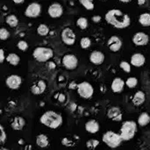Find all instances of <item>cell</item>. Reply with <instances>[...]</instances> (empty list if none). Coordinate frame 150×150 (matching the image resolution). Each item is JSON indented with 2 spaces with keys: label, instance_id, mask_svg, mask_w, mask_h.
Wrapping results in <instances>:
<instances>
[{
  "label": "cell",
  "instance_id": "obj_1",
  "mask_svg": "<svg viewBox=\"0 0 150 150\" xmlns=\"http://www.w3.org/2000/svg\"><path fill=\"white\" fill-rule=\"evenodd\" d=\"M105 20L115 28H127L131 24L130 17L119 9H112L106 12Z\"/></svg>",
  "mask_w": 150,
  "mask_h": 150
},
{
  "label": "cell",
  "instance_id": "obj_2",
  "mask_svg": "<svg viewBox=\"0 0 150 150\" xmlns=\"http://www.w3.org/2000/svg\"><path fill=\"white\" fill-rule=\"evenodd\" d=\"M40 121L42 125L51 129H56L60 127L63 122L61 114L55 112L54 111H47L40 118Z\"/></svg>",
  "mask_w": 150,
  "mask_h": 150
},
{
  "label": "cell",
  "instance_id": "obj_3",
  "mask_svg": "<svg viewBox=\"0 0 150 150\" xmlns=\"http://www.w3.org/2000/svg\"><path fill=\"white\" fill-rule=\"evenodd\" d=\"M136 132H137L136 123L133 120H127V121L123 122V124L120 127V134L123 141L127 142V141L132 140L134 137Z\"/></svg>",
  "mask_w": 150,
  "mask_h": 150
},
{
  "label": "cell",
  "instance_id": "obj_4",
  "mask_svg": "<svg viewBox=\"0 0 150 150\" xmlns=\"http://www.w3.org/2000/svg\"><path fill=\"white\" fill-rule=\"evenodd\" d=\"M33 56L38 62H47L54 56V51L50 47H38L33 50Z\"/></svg>",
  "mask_w": 150,
  "mask_h": 150
},
{
  "label": "cell",
  "instance_id": "obj_5",
  "mask_svg": "<svg viewBox=\"0 0 150 150\" xmlns=\"http://www.w3.org/2000/svg\"><path fill=\"white\" fill-rule=\"evenodd\" d=\"M122 141L123 140L120 134L112 131H107L103 135V142L111 149H116L120 147Z\"/></svg>",
  "mask_w": 150,
  "mask_h": 150
},
{
  "label": "cell",
  "instance_id": "obj_6",
  "mask_svg": "<svg viewBox=\"0 0 150 150\" xmlns=\"http://www.w3.org/2000/svg\"><path fill=\"white\" fill-rule=\"evenodd\" d=\"M76 91H77L78 95L82 98H84V99L91 98L94 94L93 86L88 82H82V83H78Z\"/></svg>",
  "mask_w": 150,
  "mask_h": 150
},
{
  "label": "cell",
  "instance_id": "obj_7",
  "mask_svg": "<svg viewBox=\"0 0 150 150\" xmlns=\"http://www.w3.org/2000/svg\"><path fill=\"white\" fill-rule=\"evenodd\" d=\"M62 65L68 70L76 69L78 65V59L73 54H67L62 57Z\"/></svg>",
  "mask_w": 150,
  "mask_h": 150
},
{
  "label": "cell",
  "instance_id": "obj_8",
  "mask_svg": "<svg viewBox=\"0 0 150 150\" xmlns=\"http://www.w3.org/2000/svg\"><path fill=\"white\" fill-rule=\"evenodd\" d=\"M62 40L64 44L68 46H72L76 42V34L72 29L66 27L62 32Z\"/></svg>",
  "mask_w": 150,
  "mask_h": 150
},
{
  "label": "cell",
  "instance_id": "obj_9",
  "mask_svg": "<svg viewBox=\"0 0 150 150\" xmlns=\"http://www.w3.org/2000/svg\"><path fill=\"white\" fill-rule=\"evenodd\" d=\"M41 12V6L38 3H31L25 11V15L28 18H37Z\"/></svg>",
  "mask_w": 150,
  "mask_h": 150
},
{
  "label": "cell",
  "instance_id": "obj_10",
  "mask_svg": "<svg viewBox=\"0 0 150 150\" xmlns=\"http://www.w3.org/2000/svg\"><path fill=\"white\" fill-rule=\"evenodd\" d=\"M22 83V78L18 75H11L5 80L6 86L11 90H18Z\"/></svg>",
  "mask_w": 150,
  "mask_h": 150
},
{
  "label": "cell",
  "instance_id": "obj_11",
  "mask_svg": "<svg viewBox=\"0 0 150 150\" xmlns=\"http://www.w3.org/2000/svg\"><path fill=\"white\" fill-rule=\"evenodd\" d=\"M47 12L48 15L53 18H60L63 13V8L59 3H54L51 5H49L47 9Z\"/></svg>",
  "mask_w": 150,
  "mask_h": 150
},
{
  "label": "cell",
  "instance_id": "obj_12",
  "mask_svg": "<svg viewBox=\"0 0 150 150\" xmlns=\"http://www.w3.org/2000/svg\"><path fill=\"white\" fill-rule=\"evenodd\" d=\"M46 89H47V83H45V81L38 80L33 83L30 91L33 95H40L46 91Z\"/></svg>",
  "mask_w": 150,
  "mask_h": 150
},
{
  "label": "cell",
  "instance_id": "obj_13",
  "mask_svg": "<svg viewBox=\"0 0 150 150\" xmlns=\"http://www.w3.org/2000/svg\"><path fill=\"white\" fill-rule=\"evenodd\" d=\"M149 35L142 32L136 33L133 37V42L136 46H145L149 43Z\"/></svg>",
  "mask_w": 150,
  "mask_h": 150
},
{
  "label": "cell",
  "instance_id": "obj_14",
  "mask_svg": "<svg viewBox=\"0 0 150 150\" xmlns=\"http://www.w3.org/2000/svg\"><path fill=\"white\" fill-rule=\"evenodd\" d=\"M107 46L111 51L118 52L122 47V40L118 36H112L107 41Z\"/></svg>",
  "mask_w": 150,
  "mask_h": 150
},
{
  "label": "cell",
  "instance_id": "obj_15",
  "mask_svg": "<svg viewBox=\"0 0 150 150\" xmlns=\"http://www.w3.org/2000/svg\"><path fill=\"white\" fill-rule=\"evenodd\" d=\"M107 117L111 120H113V121H121L122 120V112L121 110L119 108V107H116V106H113L112 108H110L107 112Z\"/></svg>",
  "mask_w": 150,
  "mask_h": 150
},
{
  "label": "cell",
  "instance_id": "obj_16",
  "mask_svg": "<svg viewBox=\"0 0 150 150\" xmlns=\"http://www.w3.org/2000/svg\"><path fill=\"white\" fill-rule=\"evenodd\" d=\"M90 62L94 65H101L105 62V54L100 51L95 50L90 54Z\"/></svg>",
  "mask_w": 150,
  "mask_h": 150
},
{
  "label": "cell",
  "instance_id": "obj_17",
  "mask_svg": "<svg viewBox=\"0 0 150 150\" xmlns=\"http://www.w3.org/2000/svg\"><path fill=\"white\" fill-rule=\"evenodd\" d=\"M25 126V120L23 117H20V116L14 117L11 122V127L15 131L22 130Z\"/></svg>",
  "mask_w": 150,
  "mask_h": 150
},
{
  "label": "cell",
  "instance_id": "obj_18",
  "mask_svg": "<svg viewBox=\"0 0 150 150\" xmlns=\"http://www.w3.org/2000/svg\"><path fill=\"white\" fill-rule=\"evenodd\" d=\"M125 84H126V82H124L123 79H121L120 77H116L112 80V83L111 85L112 91L114 93H120L124 90Z\"/></svg>",
  "mask_w": 150,
  "mask_h": 150
},
{
  "label": "cell",
  "instance_id": "obj_19",
  "mask_svg": "<svg viewBox=\"0 0 150 150\" xmlns=\"http://www.w3.org/2000/svg\"><path fill=\"white\" fill-rule=\"evenodd\" d=\"M84 128H85V130L88 133L95 134H97L99 131V124L95 120H88L85 123Z\"/></svg>",
  "mask_w": 150,
  "mask_h": 150
},
{
  "label": "cell",
  "instance_id": "obj_20",
  "mask_svg": "<svg viewBox=\"0 0 150 150\" xmlns=\"http://www.w3.org/2000/svg\"><path fill=\"white\" fill-rule=\"evenodd\" d=\"M146 58L142 54L136 53L134 54L131 57V64L134 67H142L145 64Z\"/></svg>",
  "mask_w": 150,
  "mask_h": 150
},
{
  "label": "cell",
  "instance_id": "obj_21",
  "mask_svg": "<svg viewBox=\"0 0 150 150\" xmlns=\"http://www.w3.org/2000/svg\"><path fill=\"white\" fill-rule=\"evenodd\" d=\"M146 101V95L143 91H137L134 96L133 97V99H132V102L134 105L136 106H140L142 105V104H144Z\"/></svg>",
  "mask_w": 150,
  "mask_h": 150
},
{
  "label": "cell",
  "instance_id": "obj_22",
  "mask_svg": "<svg viewBox=\"0 0 150 150\" xmlns=\"http://www.w3.org/2000/svg\"><path fill=\"white\" fill-rule=\"evenodd\" d=\"M36 144H37L38 147H40L41 149L47 148L49 145V141H48L47 136L45 135V134H39L36 137Z\"/></svg>",
  "mask_w": 150,
  "mask_h": 150
},
{
  "label": "cell",
  "instance_id": "obj_23",
  "mask_svg": "<svg viewBox=\"0 0 150 150\" xmlns=\"http://www.w3.org/2000/svg\"><path fill=\"white\" fill-rule=\"evenodd\" d=\"M6 62L9 63V64H11V65H12V66H17V65H18V63H19V62H20V58H19V56L17 54H15V53H11V54H9L7 56H6Z\"/></svg>",
  "mask_w": 150,
  "mask_h": 150
},
{
  "label": "cell",
  "instance_id": "obj_24",
  "mask_svg": "<svg viewBox=\"0 0 150 150\" xmlns=\"http://www.w3.org/2000/svg\"><path fill=\"white\" fill-rule=\"evenodd\" d=\"M150 122V115L148 112H142L138 118V124L141 127H146Z\"/></svg>",
  "mask_w": 150,
  "mask_h": 150
},
{
  "label": "cell",
  "instance_id": "obj_25",
  "mask_svg": "<svg viewBox=\"0 0 150 150\" xmlns=\"http://www.w3.org/2000/svg\"><path fill=\"white\" fill-rule=\"evenodd\" d=\"M5 21H6V24L8 25H10L11 27H16L18 24V18L13 15V14H11V15H8L5 18Z\"/></svg>",
  "mask_w": 150,
  "mask_h": 150
},
{
  "label": "cell",
  "instance_id": "obj_26",
  "mask_svg": "<svg viewBox=\"0 0 150 150\" xmlns=\"http://www.w3.org/2000/svg\"><path fill=\"white\" fill-rule=\"evenodd\" d=\"M139 22L143 26H150V13H142L139 18Z\"/></svg>",
  "mask_w": 150,
  "mask_h": 150
},
{
  "label": "cell",
  "instance_id": "obj_27",
  "mask_svg": "<svg viewBox=\"0 0 150 150\" xmlns=\"http://www.w3.org/2000/svg\"><path fill=\"white\" fill-rule=\"evenodd\" d=\"M48 33H49V28L45 24H40L37 28V33L40 36H46L48 34Z\"/></svg>",
  "mask_w": 150,
  "mask_h": 150
},
{
  "label": "cell",
  "instance_id": "obj_28",
  "mask_svg": "<svg viewBox=\"0 0 150 150\" xmlns=\"http://www.w3.org/2000/svg\"><path fill=\"white\" fill-rule=\"evenodd\" d=\"M99 145V141L96 139H91L86 142V148L90 150H94Z\"/></svg>",
  "mask_w": 150,
  "mask_h": 150
},
{
  "label": "cell",
  "instance_id": "obj_29",
  "mask_svg": "<svg viewBox=\"0 0 150 150\" xmlns=\"http://www.w3.org/2000/svg\"><path fill=\"white\" fill-rule=\"evenodd\" d=\"M76 25H77V26H78L80 29L84 30V29H86L87 26H88V20H87V18H84V17H80V18L76 20Z\"/></svg>",
  "mask_w": 150,
  "mask_h": 150
},
{
  "label": "cell",
  "instance_id": "obj_30",
  "mask_svg": "<svg viewBox=\"0 0 150 150\" xmlns=\"http://www.w3.org/2000/svg\"><path fill=\"white\" fill-rule=\"evenodd\" d=\"M91 39L88 38V37H83V38L81 39V40H80V46H81V47H82L83 49H87V48H89L90 46H91Z\"/></svg>",
  "mask_w": 150,
  "mask_h": 150
},
{
  "label": "cell",
  "instance_id": "obj_31",
  "mask_svg": "<svg viewBox=\"0 0 150 150\" xmlns=\"http://www.w3.org/2000/svg\"><path fill=\"white\" fill-rule=\"evenodd\" d=\"M138 84V79L135 78V77H129L127 81H126V85L130 88V89H133V88H135Z\"/></svg>",
  "mask_w": 150,
  "mask_h": 150
},
{
  "label": "cell",
  "instance_id": "obj_32",
  "mask_svg": "<svg viewBox=\"0 0 150 150\" xmlns=\"http://www.w3.org/2000/svg\"><path fill=\"white\" fill-rule=\"evenodd\" d=\"M79 2L87 10H92L94 8L93 0H79Z\"/></svg>",
  "mask_w": 150,
  "mask_h": 150
},
{
  "label": "cell",
  "instance_id": "obj_33",
  "mask_svg": "<svg viewBox=\"0 0 150 150\" xmlns=\"http://www.w3.org/2000/svg\"><path fill=\"white\" fill-rule=\"evenodd\" d=\"M120 69H122L127 73H130L131 72V64L129 62H126V61L121 62L120 64Z\"/></svg>",
  "mask_w": 150,
  "mask_h": 150
},
{
  "label": "cell",
  "instance_id": "obj_34",
  "mask_svg": "<svg viewBox=\"0 0 150 150\" xmlns=\"http://www.w3.org/2000/svg\"><path fill=\"white\" fill-rule=\"evenodd\" d=\"M10 37V33L8 32V30L6 28L2 27L0 29V39L1 40H5Z\"/></svg>",
  "mask_w": 150,
  "mask_h": 150
},
{
  "label": "cell",
  "instance_id": "obj_35",
  "mask_svg": "<svg viewBox=\"0 0 150 150\" xmlns=\"http://www.w3.org/2000/svg\"><path fill=\"white\" fill-rule=\"evenodd\" d=\"M17 47H18V48L19 50H21V51H26L27 48H28V44H27V42L25 41V40H19V41L18 42V44H17Z\"/></svg>",
  "mask_w": 150,
  "mask_h": 150
},
{
  "label": "cell",
  "instance_id": "obj_36",
  "mask_svg": "<svg viewBox=\"0 0 150 150\" xmlns=\"http://www.w3.org/2000/svg\"><path fill=\"white\" fill-rule=\"evenodd\" d=\"M6 141V134L4 132V129L3 127V126H0V143L1 145H3Z\"/></svg>",
  "mask_w": 150,
  "mask_h": 150
},
{
  "label": "cell",
  "instance_id": "obj_37",
  "mask_svg": "<svg viewBox=\"0 0 150 150\" xmlns=\"http://www.w3.org/2000/svg\"><path fill=\"white\" fill-rule=\"evenodd\" d=\"M62 144L63 146H65V147H73L74 142H73L70 139L65 137V138H63V139L62 140Z\"/></svg>",
  "mask_w": 150,
  "mask_h": 150
},
{
  "label": "cell",
  "instance_id": "obj_38",
  "mask_svg": "<svg viewBox=\"0 0 150 150\" xmlns=\"http://www.w3.org/2000/svg\"><path fill=\"white\" fill-rule=\"evenodd\" d=\"M4 59H6V57H4V51L1 48L0 49V62L3 63Z\"/></svg>",
  "mask_w": 150,
  "mask_h": 150
},
{
  "label": "cell",
  "instance_id": "obj_39",
  "mask_svg": "<svg viewBox=\"0 0 150 150\" xmlns=\"http://www.w3.org/2000/svg\"><path fill=\"white\" fill-rule=\"evenodd\" d=\"M92 21L93 22H95V23H98L100 20H101V17L99 16V15H95V16H93L92 17Z\"/></svg>",
  "mask_w": 150,
  "mask_h": 150
},
{
  "label": "cell",
  "instance_id": "obj_40",
  "mask_svg": "<svg viewBox=\"0 0 150 150\" xmlns=\"http://www.w3.org/2000/svg\"><path fill=\"white\" fill-rule=\"evenodd\" d=\"M47 67H48L50 69H55V67H56V65H55V63H54V62H48V64H47Z\"/></svg>",
  "mask_w": 150,
  "mask_h": 150
},
{
  "label": "cell",
  "instance_id": "obj_41",
  "mask_svg": "<svg viewBox=\"0 0 150 150\" xmlns=\"http://www.w3.org/2000/svg\"><path fill=\"white\" fill-rule=\"evenodd\" d=\"M58 99H59V101H60V102H64V100H65V97H64V95L60 94V95H59Z\"/></svg>",
  "mask_w": 150,
  "mask_h": 150
},
{
  "label": "cell",
  "instance_id": "obj_42",
  "mask_svg": "<svg viewBox=\"0 0 150 150\" xmlns=\"http://www.w3.org/2000/svg\"><path fill=\"white\" fill-rule=\"evenodd\" d=\"M15 4H22L25 0H12Z\"/></svg>",
  "mask_w": 150,
  "mask_h": 150
},
{
  "label": "cell",
  "instance_id": "obj_43",
  "mask_svg": "<svg viewBox=\"0 0 150 150\" xmlns=\"http://www.w3.org/2000/svg\"><path fill=\"white\" fill-rule=\"evenodd\" d=\"M144 3H145V0H138V4H139L140 5H142Z\"/></svg>",
  "mask_w": 150,
  "mask_h": 150
},
{
  "label": "cell",
  "instance_id": "obj_44",
  "mask_svg": "<svg viewBox=\"0 0 150 150\" xmlns=\"http://www.w3.org/2000/svg\"><path fill=\"white\" fill-rule=\"evenodd\" d=\"M120 1H121V2H123V3H128V2H130V1H132V0H120Z\"/></svg>",
  "mask_w": 150,
  "mask_h": 150
},
{
  "label": "cell",
  "instance_id": "obj_45",
  "mask_svg": "<svg viewBox=\"0 0 150 150\" xmlns=\"http://www.w3.org/2000/svg\"><path fill=\"white\" fill-rule=\"evenodd\" d=\"M0 150H9L8 149H6V148H4V147H1V149Z\"/></svg>",
  "mask_w": 150,
  "mask_h": 150
},
{
  "label": "cell",
  "instance_id": "obj_46",
  "mask_svg": "<svg viewBox=\"0 0 150 150\" xmlns=\"http://www.w3.org/2000/svg\"><path fill=\"white\" fill-rule=\"evenodd\" d=\"M18 143H19V144H23L24 142H23V141H22V140H20V141L18 142Z\"/></svg>",
  "mask_w": 150,
  "mask_h": 150
}]
</instances>
